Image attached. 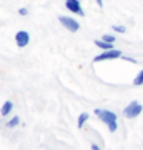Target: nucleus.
<instances>
[{
    "label": "nucleus",
    "instance_id": "1",
    "mask_svg": "<svg viewBox=\"0 0 143 150\" xmlns=\"http://www.w3.org/2000/svg\"><path fill=\"white\" fill-rule=\"evenodd\" d=\"M94 115L103 122V124L108 125V130L111 132V133L117 132V129H119L117 113L111 112V110H105V108H96V110H94Z\"/></svg>",
    "mask_w": 143,
    "mask_h": 150
},
{
    "label": "nucleus",
    "instance_id": "2",
    "mask_svg": "<svg viewBox=\"0 0 143 150\" xmlns=\"http://www.w3.org/2000/svg\"><path fill=\"white\" fill-rule=\"evenodd\" d=\"M142 112H143V105L139 101H131L123 108V116L126 119H134V118H137V116H140Z\"/></svg>",
    "mask_w": 143,
    "mask_h": 150
},
{
    "label": "nucleus",
    "instance_id": "3",
    "mask_svg": "<svg viewBox=\"0 0 143 150\" xmlns=\"http://www.w3.org/2000/svg\"><path fill=\"white\" fill-rule=\"evenodd\" d=\"M123 56L122 50H106V51H102L100 54H97L94 57V62H102V60H114V59H120Z\"/></svg>",
    "mask_w": 143,
    "mask_h": 150
},
{
    "label": "nucleus",
    "instance_id": "4",
    "mask_svg": "<svg viewBox=\"0 0 143 150\" xmlns=\"http://www.w3.org/2000/svg\"><path fill=\"white\" fill-rule=\"evenodd\" d=\"M59 22L62 23V26H65L71 33H77L80 30V23L71 16H59Z\"/></svg>",
    "mask_w": 143,
    "mask_h": 150
},
{
    "label": "nucleus",
    "instance_id": "5",
    "mask_svg": "<svg viewBox=\"0 0 143 150\" xmlns=\"http://www.w3.org/2000/svg\"><path fill=\"white\" fill-rule=\"evenodd\" d=\"M14 39H15V45L19 48H25V47H28L29 42H31V34L25 30H20V31L15 33Z\"/></svg>",
    "mask_w": 143,
    "mask_h": 150
},
{
    "label": "nucleus",
    "instance_id": "6",
    "mask_svg": "<svg viewBox=\"0 0 143 150\" xmlns=\"http://www.w3.org/2000/svg\"><path fill=\"white\" fill-rule=\"evenodd\" d=\"M65 8H66L69 13L77 14V16H85V11L82 8L80 0H65Z\"/></svg>",
    "mask_w": 143,
    "mask_h": 150
},
{
    "label": "nucleus",
    "instance_id": "7",
    "mask_svg": "<svg viewBox=\"0 0 143 150\" xmlns=\"http://www.w3.org/2000/svg\"><path fill=\"white\" fill-rule=\"evenodd\" d=\"M13 108H14L13 101H5L3 105H2V108H0V115H2L3 118H6V116L13 112Z\"/></svg>",
    "mask_w": 143,
    "mask_h": 150
},
{
    "label": "nucleus",
    "instance_id": "8",
    "mask_svg": "<svg viewBox=\"0 0 143 150\" xmlns=\"http://www.w3.org/2000/svg\"><path fill=\"white\" fill-rule=\"evenodd\" d=\"M94 45H96L97 48H100L102 51H106V50H112V48H114L112 43H108V42L103 40V39H96V40H94Z\"/></svg>",
    "mask_w": 143,
    "mask_h": 150
},
{
    "label": "nucleus",
    "instance_id": "9",
    "mask_svg": "<svg viewBox=\"0 0 143 150\" xmlns=\"http://www.w3.org/2000/svg\"><path fill=\"white\" fill-rule=\"evenodd\" d=\"M88 121H89V113H86V112L80 113L79 118H77V127H79V129H83Z\"/></svg>",
    "mask_w": 143,
    "mask_h": 150
},
{
    "label": "nucleus",
    "instance_id": "10",
    "mask_svg": "<svg viewBox=\"0 0 143 150\" xmlns=\"http://www.w3.org/2000/svg\"><path fill=\"white\" fill-rule=\"evenodd\" d=\"M19 124H20V118L19 116H13V118L6 122V127L8 129H14V127H17Z\"/></svg>",
    "mask_w": 143,
    "mask_h": 150
},
{
    "label": "nucleus",
    "instance_id": "11",
    "mask_svg": "<svg viewBox=\"0 0 143 150\" xmlns=\"http://www.w3.org/2000/svg\"><path fill=\"white\" fill-rule=\"evenodd\" d=\"M133 84H134L135 87L143 85V70H140V71H139V74L134 77V82H133Z\"/></svg>",
    "mask_w": 143,
    "mask_h": 150
},
{
    "label": "nucleus",
    "instance_id": "12",
    "mask_svg": "<svg viewBox=\"0 0 143 150\" xmlns=\"http://www.w3.org/2000/svg\"><path fill=\"white\" fill-rule=\"evenodd\" d=\"M111 28H112L114 33H117V34H125L126 33V26H123V25H112Z\"/></svg>",
    "mask_w": 143,
    "mask_h": 150
},
{
    "label": "nucleus",
    "instance_id": "13",
    "mask_svg": "<svg viewBox=\"0 0 143 150\" xmlns=\"http://www.w3.org/2000/svg\"><path fill=\"white\" fill-rule=\"evenodd\" d=\"M102 39L105 42H108V43H112V45H114V42H115V36L114 34H103Z\"/></svg>",
    "mask_w": 143,
    "mask_h": 150
},
{
    "label": "nucleus",
    "instance_id": "14",
    "mask_svg": "<svg viewBox=\"0 0 143 150\" xmlns=\"http://www.w3.org/2000/svg\"><path fill=\"white\" fill-rule=\"evenodd\" d=\"M123 60H126V62H131V64H137V59L131 57V56H122Z\"/></svg>",
    "mask_w": 143,
    "mask_h": 150
},
{
    "label": "nucleus",
    "instance_id": "15",
    "mask_svg": "<svg viewBox=\"0 0 143 150\" xmlns=\"http://www.w3.org/2000/svg\"><path fill=\"white\" fill-rule=\"evenodd\" d=\"M17 13H19L20 16H28V14H29V11H28V8H19Z\"/></svg>",
    "mask_w": 143,
    "mask_h": 150
},
{
    "label": "nucleus",
    "instance_id": "16",
    "mask_svg": "<svg viewBox=\"0 0 143 150\" xmlns=\"http://www.w3.org/2000/svg\"><path fill=\"white\" fill-rule=\"evenodd\" d=\"M91 150H102V147L98 146V144H96V142H92V144H91Z\"/></svg>",
    "mask_w": 143,
    "mask_h": 150
},
{
    "label": "nucleus",
    "instance_id": "17",
    "mask_svg": "<svg viewBox=\"0 0 143 150\" xmlns=\"http://www.w3.org/2000/svg\"><path fill=\"white\" fill-rule=\"evenodd\" d=\"M96 2H97V5H98L100 8H103V0H96Z\"/></svg>",
    "mask_w": 143,
    "mask_h": 150
}]
</instances>
